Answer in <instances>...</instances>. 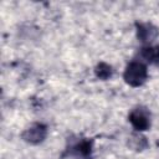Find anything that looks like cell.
I'll list each match as a JSON object with an SVG mask.
<instances>
[{
	"mask_svg": "<svg viewBox=\"0 0 159 159\" xmlns=\"http://www.w3.org/2000/svg\"><path fill=\"white\" fill-rule=\"evenodd\" d=\"M147 67L142 62H130L124 71V80L132 87H138L143 84L147 80Z\"/></svg>",
	"mask_w": 159,
	"mask_h": 159,
	"instance_id": "obj_1",
	"label": "cell"
},
{
	"mask_svg": "<svg viewBox=\"0 0 159 159\" xmlns=\"http://www.w3.org/2000/svg\"><path fill=\"white\" fill-rule=\"evenodd\" d=\"M129 120L135 130H147L150 127V113L144 107H137L130 112Z\"/></svg>",
	"mask_w": 159,
	"mask_h": 159,
	"instance_id": "obj_2",
	"label": "cell"
},
{
	"mask_svg": "<svg viewBox=\"0 0 159 159\" xmlns=\"http://www.w3.org/2000/svg\"><path fill=\"white\" fill-rule=\"evenodd\" d=\"M22 137L29 143H32V144L40 143L46 137V127H43L42 124H34L24 132Z\"/></svg>",
	"mask_w": 159,
	"mask_h": 159,
	"instance_id": "obj_3",
	"label": "cell"
},
{
	"mask_svg": "<svg viewBox=\"0 0 159 159\" xmlns=\"http://www.w3.org/2000/svg\"><path fill=\"white\" fill-rule=\"evenodd\" d=\"M158 35V30L152 24H142L138 26V39L143 42H152Z\"/></svg>",
	"mask_w": 159,
	"mask_h": 159,
	"instance_id": "obj_4",
	"label": "cell"
},
{
	"mask_svg": "<svg viewBox=\"0 0 159 159\" xmlns=\"http://www.w3.org/2000/svg\"><path fill=\"white\" fill-rule=\"evenodd\" d=\"M142 57L149 63H159V46H147L142 48Z\"/></svg>",
	"mask_w": 159,
	"mask_h": 159,
	"instance_id": "obj_5",
	"label": "cell"
},
{
	"mask_svg": "<svg viewBox=\"0 0 159 159\" xmlns=\"http://www.w3.org/2000/svg\"><path fill=\"white\" fill-rule=\"evenodd\" d=\"M96 75L102 80H107L112 76V67L107 63H99L96 68Z\"/></svg>",
	"mask_w": 159,
	"mask_h": 159,
	"instance_id": "obj_6",
	"label": "cell"
}]
</instances>
